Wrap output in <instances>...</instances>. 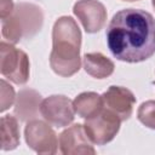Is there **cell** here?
I'll list each match as a JSON object with an SVG mask.
<instances>
[{"label":"cell","mask_w":155,"mask_h":155,"mask_svg":"<svg viewBox=\"0 0 155 155\" xmlns=\"http://www.w3.org/2000/svg\"><path fill=\"white\" fill-rule=\"evenodd\" d=\"M111 54L126 63H139L155 53V19L140 8L116 12L105 33Z\"/></svg>","instance_id":"cell-1"},{"label":"cell","mask_w":155,"mask_h":155,"mask_svg":"<svg viewBox=\"0 0 155 155\" xmlns=\"http://www.w3.org/2000/svg\"><path fill=\"white\" fill-rule=\"evenodd\" d=\"M81 30L69 16L59 17L52 29V51L50 53V65L52 70L63 78H69L79 71Z\"/></svg>","instance_id":"cell-2"},{"label":"cell","mask_w":155,"mask_h":155,"mask_svg":"<svg viewBox=\"0 0 155 155\" xmlns=\"http://www.w3.org/2000/svg\"><path fill=\"white\" fill-rule=\"evenodd\" d=\"M44 15L39 6L19 2L8 17L1 19V33L10 44H17L23 39H31L40 31Z\"/></svg>","instance_id":"cell-3"},{"label":"cell","mask_w":155,"mask_h":155,"mask_svg":"<svg viewBox=\"0 0 155 155\" xmlns=\"http://www.w3.org/2000/svg\"><path fill=\"white\" fill-rule=\"evenodd\" d=\"M29 58L27 53L13 44L1 41L0 44V71L10 81L23 85L29 80Z\"/></svg>","instance_id":"cell-4"},{"label":"cell","mask_w":155,"mask_h":155,"mask_svg":"<svg viewBox=\"0 0 155 155\" xmlns=\"http://www.w3.org/2000/svg\"><path fill=\"white\" fill-rule=\"evenodd\" d=\"M121 122L122 121L116 114L103 107L98 114L85 119L84 128L93 144L104 145L111 142L117 134Z\"/></svg>","instance_id":"cell-5"},{"label":"cell","mask_w":155,"mask_h":155,"mask_svg":"<svg viewBox=\"0 0 155 155\" xmlns=\"http://www.w3.org/2000/svg\"><path fill=\"white\" fill-rule=\"evenodd\" d=\"M24 138L30 149L38 154H56L58 147L57 134L45 120L28 121L24 128Z\"/></svg>","instance_id":"cell-6"},{"label":"cell","mask_w":155,"mask_h":155,"mask_svg":"<svg viewBox=\"0 0 155 155\" xmlns=\"http://www.w3.org/2000/svg\"><path fill=\"white\" fill-rule=\"evenodd\" d=\"M40 114L52 126L64 127L70 125L75 117L73 102L62 94H53L42 99Z\"/></svg>","instance_id":"cell-7"},{"label":"cell","mask_w":155,"mask_h":155,"mask_svg":"<svg viewBox=\"0 0 155 155\" xmlns=\"http://www.w3.org/2000/svg\"><path fill=\"white\" fill-rule=\"evenodd\" d=\"M93 143L85 132L84 125L74 124L59 134L58 145L64 155H94Z\"/></svg>","instance_id":"cell-8"},{"label":"cell","mask_w":155,"mask_h":155,"mask_svg":"<svg viewBox=\"0 0 155 155\" xmlns=\"http://www.w3.org/2000/svg\"><path fill=\"white\" fill-rule=\"evenodd\" d=\"M73 12L90 34L99 31L107 21V10L97 0H79L74 4Z\"/></svg>","instance_id":"cell-9"},{"label":"cell","mask_w":155,"mask_h":155,"mask_svg":"<svg viewBox=\"0 0 155 155\" xmlns=\"http://www.w3.org/2000/svg\"><path fill=\"white\" fill-rule=\"evenodd\" d=\"M102 101L103 107L116 114L121 121H126L131 117L136 104L134 94L122 86H110L102 94Z\"/></svg>","instance_id":"cell-10"},{"label":"cell","mask_w":155,"mask_h":155,"mask_svg":"<svg viewBox=\"0 0 155 155\" xmlns=\"http://www.w3.org/2000/svg\"><path fill=\"white\" fill-rule=\"evenodd\" d=\"M41 96L35 90L24 88L18 92L15 104V115L18 120L25 122L38 117L41 105Z\"/></svg>","instance_id":"cell-11"},{"label":"cell","mask_w":155,"mask_h":155,"mask_svg":"<svg viewBox=\"0 0 155 155\" xmlns=\"http://www.w3.org/2000/svg\"><path fill=\"white\" fill-rule=\"evenodd\" d=\"M85 71L96 79H105L114 73L115 65L111 59L101 52H91L84 56Z\"/></svg>","instance_id":"cell-12"},{"label":"cell","mask_w":155,"mask_h":155,"mask_svg":"<svg viewBox=\"0 0 155 155\" xmlns=\"http://www.w3.org/2000/svg\"><path fill=\"white\" fill-rule=\"evenodd\" d=\"M75 113L84 119H88L98 114L103 109L102 96L96 92H82L73 101Z\"/></svg>","instance_id":"cell-13"},{"label":"cell","mask_w":155,"mask_h":155,"mask_svg":"<svg viewBox=\"0 0 155 155\" xmlns=\"http://www.w3.org/2000/svg\"><path fill=\"white\" fill-rule=\"evenodd\" d=\"M18 119L12 115L1 117V149L4 151L13 150L19 145Z\"/></svg>","instance_id":"cell-14"},{"label":"cell","mask_w":155,"mask_h":155,"mask_svg":"<svg viewBox=\"0 0 155 155\" xmlns=\"http://www.w3.org/2000/svg\"><path fill=\"white\" fill-rule=\"evenodd\" d=\"M137 117L145 127L155 130V101L143 102L138 108Z\"/></svg>","instance_id":"cell-15"},{"label":"cell","mask_w":155,"mask_h":155,"mask_svg":"<svg viewBox=\"0 0 155 155\" xmlns=\"http://www.w3.org/2000/svg\"><path fill=\"white\" fill-rule=\"evenodd\" d=\"M0 85H1V108H0V111L4 113L5 110H7L13 104L16 96H15L13 87L7 81H5L2 79L0 81Z\"/></svg>","instance_id":"cell-16"},{"label":"cell","mask_w":155,"mask_h":155,"mask_svg":"<svg viewBox=\"0 0 155 155\" xmlns=\"http://www.w3.org/2000/svg\"><path fill=\"white\" fill-rule=\"evenodd\" d=\"M15 8V4L12 0H1L0 1V17L1 19H5L8 17Z\"/></svg>","instance_id":"cell-17"},{"label":"cell","mask_w":155,"mask_h":155,"mask_svg":"<svg viewBox=\"0 0 155 155\" xmlns=\"http://www.w3.org/2000/svg\"><path fill=\"white\" fill-rule=\"evenodd\" d=\"M151 4H153V7L155 8V0H151Z\"/></svg>","instance_id":"cell-18"},{"label":"cell","mask_w":155,"mask_h":155,"mask_svg":"<svg viewBox=\"0 0 155 155\" xmlns=\"http://www.w3.org/2000/svg\"><path fill=\"white\" fill-rule=\"evenodd\" d=\"M122 1H137V0H122Z\"/></svg>","instance_id":"cell-19"}]
</instances>
